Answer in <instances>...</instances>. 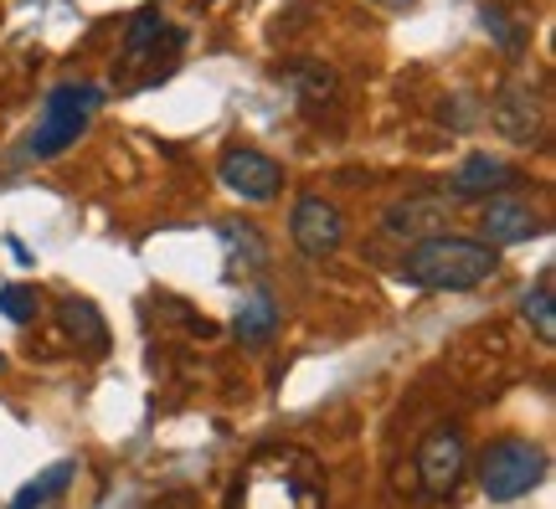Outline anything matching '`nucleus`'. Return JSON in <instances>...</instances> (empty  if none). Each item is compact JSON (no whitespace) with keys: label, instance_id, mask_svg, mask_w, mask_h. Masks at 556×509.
<instances>
[{"label":"nucleus","instance_id":"nucleus-7","mask_svg":"<svg viewBox=\"0 0 556 509\" xmlns=\"http://www.w3.org/2000/svg\"><path fill=\"white\" fill-rule=\"evenodd\" d=\"M520 180H526V170H520V165L475 150V155L458 160V170L448 176V196H454V201H495V196H510Z\"/></svg>","mask_w":556,"mask_h":509},{"label":"nucleus","instance_id":"nucleus-8","mask_svg":"<svg viewBox=\"0 0 556 509\" xmlns=\"http://www.w3.org/2000/svg\"><path fill=\"white\" fill-rule=\"evenodd\" d=\"M541 118H546L541 93H531L526 82H500V93L490 99V124H495L510 144H531V139H541Z\"/></svg>","mask_w":556,"mask_h":509},{"label":"nucleus","instance_id":"nucleus-9","mask_svg":"<svg viewBox=\"0 0 556 509\" xmlns=\"http://www.w3.org/2000/svg\"><path fill=\"white\" fill-rule=\"evenodd\" d=\"M479 242H490V247H500V242H531V237L546 232V221H541L536 206H526L520 196H495L484 201V212H479Z\"/></svg>","mask_w":556,"mask_h":509},{"label":"nucleus","instance_id":"nucleus-18","mask_svg":"<svg viewBox=\"0 0 556 509\" xmlns=\"http://www.w3.org/2000/svg\"><path fill=\"white\" fill-rule=\"evenodd\" d=\"M37 309H41L37 289H26V283H5V289H0V314H5L11 325H31Z\"/></svg>","mask_w":556,"mask_h":509},{"label":"nucleus","instance_id":"nucleus-2","mask_svg":"<svg viewBox=\"0 0 556 509\" xmlns=\"http://www.w3.org/2000/svg\"><path fill=\"white\" fill-rule=\"evenodd\" d=\"M103 103V93L93 82H62L47 93V109H41L37 129L21 144V160H58L67 144H78V135L93 124V109Z\"/></svg>","mask_w":556,"mask_h":509},{"label":"nucleus","instance_id":"nucleus-20","mask_svg":"<svg viewBox=\"0 0 556 509\" xmlns=\"http://www.w3.org/2000/svg\"><path fill=\"white\" fill-rule=\"evenodd\" d=\"M469 109H475V103H469V99L443 103V124H454V129H469V124H475V118H479V114H469Z\"/></svg>","mask_w":556,"mask_h":509},{"label":"nucleus","instance_id":"nucleus-21","mask_svg":"<svg viewBox=\"0 0 556 509\" xmlns=\"http://www.w3.org/2000/svg\"><path fill=\"white\" fill-rule=\"evenodd\" d=\"M377 5H387V11H413L417 0H377Z\"/></svg>","mask_w":556,"mask_h":509},{"label":"nucleus","instance_id":"nucleus-6","mask_svg":"<svg viewBox=\"0 0 556 509\" xmlns=\"http://www.w3.org/2000/svg\"><path fill=\"white\" fill-rule=\"evenodd\" d=\"M289 237L304 257H336L345 247V212L325 196H299L294 216H289Z\"/></svg>","mask_w":556,"mask_h":509},{"label":"nucleus","instance_id":"nucleus-1","mask_svg":"<svg viewBox=\"0 0 556 509\" xmlns=\"http://www.w3.org/2000/svg\"><path fill=\"white\" fill-rule=\"evenodd\" d=\"M500 273V247L479 242V237H448L433 232L413 242L402 257V278L417 289H433V294H469L484 278Z\"/></svg>","mask_w":556,"mask_h":509},{"label":"nucleus","instance_id":"nucleus-17","mask_svg":"<svg viewBox=\"0 0 556 509\" xmlns=\"http://www.w3.org/2000/svg\"><path fill=\"white\" fill-rule=\"evenodd\" d=\"M479 21H484V31H490V41H495L500 52H510V58H520V52H526L531 31H526V26H520L505 5H479Z\"/></svg>","mask_w":556,"mask_h":509},{"label":"nucleus","instance_id":"nucleus-13","mask_svg":"<svg viewBox=\"0 0 556 509\" xmlns=\"http://www.w3.org/2000/svg\"><path fill=\"white\" fill-rule=\"evenodd\" d=\"M438 216H443V201H397L392 212H387V232L397 237H433L438 232Z\"/></svg>","mask_w":556,"mask_h":509},{"label":"nucleus","instance_id":"nucleus-11","mask_svg":"<svg viewBox=\"0 0 556 509\" xmlns=\"http://www.w3.org/2000/svg\"><path fill=\"white\" fill-rule=\"evenodd\" d=\"M232 330H238L242 345H263V340H274V330H278V298L268 294V289H253V294L242 298Z\"/></svg>","mask_w":556,"mask_h":509},{"label":"nucleus","instance_id":"nucleus-14","mask_svg":"<svg viewBox=\"0 0 556 509\" xmlns=\"http://www.w3.org/2000/svg\"><path fill=\"white\" fill-rule=\"evenodd\" d=\"M520 319H526V325H531V330H536L541 340H546V345H552V340H556V298H552V268H546V273H541L536 283H531V289H526V298H520Z\"/></svg>","mask_w":556,"mask_h":509},{"label":"nucleus","instance_id":"nucleus-19","mask_svg":"<svg viewBox=\"0 0 556 509\" xmlns=\"http://www.w3.org/2000/svg\"><path fill=\"white\" fill-rule=\"evenodd\" d=\"M294 82H299V93L315 103V99H330L336 93V78L325 73V67H315V62H299L294 67Z\"/></svg>","mask_w":556,"mask_h":509},{"label":"nucleus","instance_id":"nucleus-15","mask_svg":"<svg viewBox=\"0 0 556 509\" xmlns=\"http://www.w3.org/2000/svg\"><path fill=\"white\" fill-rule=\"evenodd\" d=\"M73 473H78L73 463H52V469H41L37 479H31V484H26V489L11 499V509H47L52 499H62V494H67Z\"/></svg>","mask_w":556,"mask_h":509},{"label":"nucleus","instance_id":"nucleus-22","mask_svg":"<svg viewBox=\"0 0 556 509\" xmlns=\"http://www.w3.org/2000/svg\"><path fill=\"white\" fill-rule=\"evenodd\" d=\"M0 366H5V360H0Z\"/></svg>","mask_w":556,"mask_h":509},{"label":"nucleus","instance_id":"nucleus-10","mask_svg":"<svg viewBox=\"0 0 556 509\" xmlns=\"http://www.w3.org/2000/svg\"><path fill=\"white\" fill-rule=\"evenodd\" d=\"M58 319H62V334H67L78 351H93V355L109 351V325H103V314L93 309V298L67 294L58 304Z\"/></svg>","mask_w":556,"mask_h":509},{"label":"nucleus","instance_id":"nucleus-5","mask_svg":"<svg viewBox=\"0 0 556 509\" xmlns=\"http://www.w3.org/2000/svg\"><path fill=\"white\" fill-rule=\"evenodd\" d=\"M217 176H222V186H227L232 196L253 201V206H263V201H274L278 191H283V165H278L274 155L253 150V144H232V150H222Z\"/></svg>","mask_w":556,"mask_h":509},{"label":"nucleus","instance_id":"nucleus-3","mask_svg":"<svg viewBox=\"0 0 556 509\" xmlns=\"http://www.w3.org/2000/svg\"><path fill=\"white\" fill-rule=\"evenodd\" d=\"M541 479H546V448L531 443V437H500L479 458V489H484V499H495V505L526 499Z\"/></svg>","mask_w":556,"mask_h":509},{"label":"nucleus","instance_id":"nucleus-4","mask_svg":"<svg viewBox=\"0 0 556 509\" xmlns=\"http://www.w3.org/2000/svg\"><path fill=\"white\" fill-rule=\"evenodd\" d=\"M469 469V437L464 428H433L417 443V479L428 499H448L458 489V479Z\"/></svg>","mask_w":556,"mask_h":509},{"label":"nucleus","instance_id":"nucleus-16","mask_svg":"<svg viewBox=\"0 0 556 509\" xmlns=\"http://www.w3.org/2000/svg\"><path fill=\"white\" fill-rule=\"evenodd\" d=\"M222 242H227V253H232V268H263L268 263V247H263V237L258 227H248V221H222L217 227Z\"/></svg>","mask_w":556,"mask_h":509},{"label":"nucleus","instance_id":"nucleus-12","mask_svg":"<svg viewBox=\"0 0 556 509\" xmlns=\"http://www.w3.org/2000/svg\"><path fill=\"white\" fill-rule=\"evenodd\" d=\"M160 47H180V31L160 16V11H139V16L129 21V31H124V52H129V58H150Z\"/></svg>","mask_w":556,"mask_h":509}]
</instances>
